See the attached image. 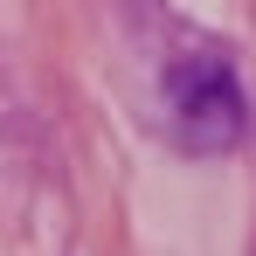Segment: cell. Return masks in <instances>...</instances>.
Wrapping results in <instances>:
<instances>
[{
	"mask_svg": "<svg viewBox=\"0 0 256 256\" xmlns=\"http://www.w3.org/2000/svg\"><path fill=\"white\" fill-rule=\"evenodd\" d=\"M166 111L173 132L194 146V152H228L242 125H250V104H242V84L222 56H180L166 70Z\"/></svg>",
	"mask_w": 256,
	"mask_h": 256,
	"instance_id": "cell-1",
	"label": "cell"
}]
</instances>
